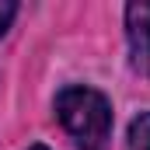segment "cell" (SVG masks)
I'll return each instance as SVG.
<instances>
[{
  "instance_id": "1",
  "label": "cell",
  "mask_w": 150,
  "mask_h": 150,
  "mask_svg": "<svg viewBox=\"0 0 150 150\" xmlns=\"http://www.w3.org/2000/svg\"><path fill=\"white\" fill-rule=\"evenodd\" d=\"M56 119L63 122V129L74 136L80 150H105L112 136V105L101 91L94 87H63L56 94Z\"/></svg>"
},
{
  "instance_id": "2",
  "label": "cell",
  "mask_w": 150,
  "mask_h": 150,
  "mask_svg": "<svg viewBox=\"0 0 150 150\" xmlns=\"http://www.w3.org/2000/svg\"><path fill=\"white\" fill-rule=\"evenodd\" d=\"M126 38H129L133 67L150 80V0L126 7Z\"/></svg>"
},
{
  "instance_id": "3",
  "label": "cell",
  "mask_w": 150,
  "mask_h": 150,
  "mask_svg": "<svg viewBox=\"0 0 150 150\" xmlns=\"http://www.w3.org/2000/svg\"><path fill=\"white\" fill-rule=\"evenodd\" d=\"M129 150H150V112L129 122Z\"/></svg>"
},
{
  "instance_id": "4",
  "label": "cell",
  "mask_w": 150,
  "mask_h": 150,
  "mask_svg": "<svg viewBox=\"0 0 150 150\" xmlns=\"http://www.w3.org/2000/svg\"><path fill=\"white\" fill-rule=\"evenodd\" d=\"M14 14H18V4H14V0H0V35L11 28Z\"/></svg>"
},
{
  "instance_id": "5",
  "label": "cell",
  "mask_w": 150,
  "mask_h": 150,
  "mask_svg": "<svg viewBox=\"0 0 150 150\" xmlns=\"http://www.w3.org/2000/svg\"><path fill=\"white\" fill-rule=\"evenodd\" d=\"M28 150H49V147H42V143H35V147H28Z\"/></svg>"
}]
</instances>
